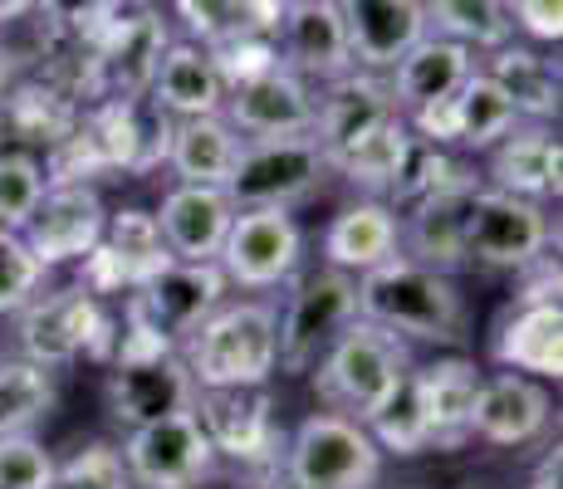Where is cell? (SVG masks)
I'll list each match as a JSON object with an SVG mask.
<instances>
[{
	"mask_svg": "<svg viewBox=\"0 0 563 489\" xmlns=\"http://www.w3.org/2000/svg\"><path fill=\"white\" fill-rule=\"evenodd\" d=\"M167 25L147 5H113L84 40V93L89 98H147L167 54Z\"/></svg>",
	"mask_w": 563,
	"mask_h": 489,
	"instance_id": "4",
	"label": "cell"
},
{
	"mask_svg": "<svg viewBox=\"0 0 563 489\" xmlns=\"http://www.w3.org/2000/svg\"><path fill=\"white\" fill-rule=\"evenodd\" d=\"M0 118H5V127L20 143L54 147L59 137L74 133L79 108H74V98L64 89H54V84H20L15 93H0Z\"/></svg>",
	"mask_w": 563,
	"mask_h": 489,
	"instance_id": "33",
	"label": "cell"
},
{
	"mask_svg": "<svg viewBox=\"0 0 563 489\" xmlns=\"http://www.w3.org/2000/svg\"><path fill=\"white\" fill-rule=\"evenodd\" d=\"M279 313L269 303H231L216 309L211 319L181 343L191 382L201 391L216 387H265L269 373L279 367Z\"/></svg>",
	"mask_w": 563,
	"mask_h": 489,
	"instance_id": "2",
	"label": "cell"
},
{
	"mask_svg": "<svg viewBox=\"0 0 563 489\" xmlns=\"http://www.w3.org/2000/svg\"><path fill=\"white\" fill-rule=\"evenodd\" d=\"M397 249H402V225H397L393 205H383V201L349 205L323 231V259H329V269H343L353 279L387 265V259H397Z\"/></svg>",
	"mask_w": 563,
	"mask_h": 489,
	"instance_id": "24",
	"label": "cell"
},
{
	"mask_svg": "<svg viewBox=\"0 0 563 489\" xmlns=\"http://www.w3.org/2000/svg\"><path fill=\"white\" fill-rule=\"evenodd\" d=\"M549 245V215L539 201L481 187L465 215V259L490 269H529Z\"/></svg>",
	"mask_w": 563,
	"mask_h": 489,
	"instance_id": "12",
	"label": "cell"
},
{
	"mask_svg": "<svg viewBox=\"0 0 563 489\" xmlns=\"http://www.w3.org/2000/svg\"><path fill=\"white\" fill-rule=\"evenodd\" d=\"M495 363L505 373H529V377H554L563 373V309L559 299L519 303V313L500 323L495 333Z\"/></svg>",
	"mask_w": 563,
	"mask_h": 489,
	"instance_id": "27",
	"label": "cell"
},
{
	"mask_svg": "<svg viewBox=\"0 0 563 489\" xmlns=\"http://www.w3.org/2000/svg\"><path fill=\"white\" fill-rule=\"evenodd\" d=\"M407 143H411L407 118H393V123H383L377 133H367L363 143H353L349 152H339L329 167H339L353 187L387 191V187H393V177H397V167H402Z\"/></svg>",
	"mask_w": 563,
	"mask_h": 489,
	"instance_id": "38",
	"label": "cell"
},
{
	"mask_svg": "<svg viewBox=\"0 0 563 489\" xmlns=\"http://www.w3.org/2000/svg\"><path fill=\"white\" fill-rule=\"evenodd\" d=\"M279 64L299 79H323L339 84L343 74H353L349 35H343L339 0H289L275 30Z\"/></svg>",
	"mask_w": 563,
	"mask_h": 489,
	"instance_id": "16",
	"label": "cell"
},
{
	"mask_svg": "<svg viewBox=\"0 0 563 489\" xmlns=\"http://www.w3.org/2000/svg\"><path fill=\"white\" fill-rule=\"evenodd\" d=\"M45 187V167L30 152H0V231H20Z\"/></svg>",
	"mask_w": 563,
	"mask_h": 489,
	"instance_id": "40",
	"label": "cell"
},
{
	"mask_svg": "<svg viewBox=\"0 0 563 489\" xmlns=\"http://www.w3.org/2000/svg\"><path fill=\"white\" fill-rule=\"evenodd\" d=\"M559 162H563L559 137L549 133L544 123L519 127V133H505L500 143H495V157H490L495 191L525 196V201L559 196Z\"/></svg>",
	"mask_w": 563,
	"mask_h": 489,
	"instance_id": "29",
	"label": "cell"
},
{
	"mask_svg": "<svg viewBox=\"0 0 563 489\" xmlns=\"http://www.w3.org/2000/svg\"><path fill=\"white\" fill-rule=\"evenodd\" d=\"M393 118H402V108H397L387 84L367 79V74H343L329 89V98L313 103V137H319L323 157L333 162L339 152L363 143L367 133H377V127L393 123Z\"/></svg>",
	"mask_w": 563,
	"mask_h": 489,
	"instance_id": "21",
	"label": "cell"
},
{
	"mask_svg": "<svg viewBox=\"0 0 563 489\" xmlns=\"http://www.w3.org/2000/svg\"><path fill=\"white\" fill-rule=\"evenodd\" d=\"M475 191H481V181H475L471 171H461L446 187L411 201V225L402 235L411 255H402V259H417V265L441 269V275L465 265V215H471Z\"/></svg>",
	"mask_w": 563,
	"mask_h": 489,
	"instance_id": "19",
	"label": "cell"
},
{
	"mask_svg": "<svg viewBox=\"0 0 563 489\" xmlns=\"http://www.w3.org/2000/svg\"><path fill=\"white\" fill-rule=\"evenodd\" d=\"M235 221V205L221 187H172L162 196L157 231L167 241L172 259H216L225 245V231Z\"/></svg>",
	"mask_w": 563,
	"mask_h": 489,
	"instance_id": "22",
	"label": "cell"
},
{
	"mask_svg": "<svg viewBox=\"0 0 563 489\" xmlns=\"http://www.w3.org/2000/svg\"><path fill=\"white\" fill-rule=\"evenodd\" d=\"M113 5L118 0H35V10H45L54 35H69V40H89Z\"/></svg>",
	"mask_w": 563,
	"mask_h": 489,
	"instance_id": "45",
	"label": "cell"
},
{
	"mask_svg": "<svg viewBox=\"0 0 563 489\" xmlns=\"http://www.w3.org/2000/svg\"><path fill=\"white\" fill-rule=\"evenodd\" d=\"M225 275L216 259H167L157 275H147L128 299V323L153 333L157 343L181 347L191 333L221 309Z\"/></svg>",
	"mask_w": 563,
	"mask_h": 489,
	"instance_id": "6",
	"label": "cell"
},
{
	"mask_svg": "<svg viewBox=\"0 0 563 489\" xmlns=\"http://www.w3.org/2000/svg\"><path fill=\"white\" fill-rule=\"evenodd\" d=\"M221 118L255 137H299V133H313V93L299 74H289L285 64L269 74H260L251 84H235L225 89V103H221Z\"/></svg>",
	"mask_w": 563,
	"mask_h": 489,
	"instance_id": "17",
	"label": "cell"
},
{
	"mask_svg": "<svg viewBox=\"0 0 563 489\" xmlns=\"http://www.w3.org/2000/svg\"><path fill=\"white\" fill-rule=\"evenodd\" d=\"M10 79H15V54H10L5 45H0V93L10 89Z\"/></svg>",
	"mask_w": 563,
	"mask_h": 489,
	"instance_id": "49",
	"label": "cell"
},
{
	"mask_svg": "<svg viewBox=\"0 0 563 489\" xmlns=\"http://www.w3.org/2000/svg\"><path fill=\"white\" fill-rule=\"evenodd\" d=\"M108 211L99 201V191L89 181H59V187H45L40 205L30 211V221L20 225V241L30 245V255L40 265H69V259H84L93 245L103 241Z\"/></svg>",
	"mask_w": 563,
	"mask_h": 489,
	"instance_id": "15",
	"label": "cell"
},
{
	"mask_svg": "<svg viewBox=\"0 0 563 489\" xmlns=\"http://www.w3.org/2000/svg\"><path fill=\"white\" fill-rule=\"evenodd\" d=\"M485 74L505 89V98L515 103L519 118L544 123V118L559 113V64L544 59V54L519 49V45H500Z\"/></svg>",
	"mask_w": 563,
	"mask_h": 489,
	"instance_id": "32",
	"label": "cell"
},
{
	"mask_svg": "<svg viewBox=\"0 0 563 489\" xmlns=\"http://www.w3.org/2000/svg\"><path fill=\"white\" fill-rule=\"evenodd\" d=\"M113 343L118 333L99 293L84 285L54 289L20 309V347H25V363L35 367H64L74 357H113Z\"/></svg>",
	"mask_w": 563,
	"mask_h": 489,
	"instance_id": "8",
	"label": "cell"
},
{
	"mask_svg": "<svg viewBox=\"0 0 563 489\" xmlns=\"http://www.w3.org/2000/svg\"><path fill=\"white\" fill-rule=\"evenodd\" d=\"M30 10H35V0H0V25H10V20H25Z\"/></svg>",
	"mask_w": 563,
	"mask_h": 489,
	"instance_id": "48",
	"label": "cell"
},
{
	"mask_svg": "<svg viewBox=\"0 0 563 489\" xmlns=\"http://www.w3.org/2000/svg\"><path fill=\"white\" fill-rule=\"evenodd\" d=\"M197 401V382H191L187 363L177 357V347L157 343L153 333L133 329L118 333L113 343V373H108V407L123 426H153L162 416L191 411Z\"/></svg>",
	"mask_w": 563,
	"mask_h": 489,
	"instance_id": "3",
	"label": "cell"
},
{
	"mask_svg": "<svg viewBox=\"0 0 563 489\" xmlns=\"http://www.w3.org/2000/svg\"><path fill=\"white\" fill-rule=\"evenodd\" d=\"M549 411H554L549 407V391L539 382H529L525 373L485 377L481 397H475L471 436H481L490 445H529L549 426Z\"/></svg>",
	"mask_w": 563,
	"mask_h": 489,
	"instance_id": "23",
	"label": "cell"
},
{
	"mask_svg": "<svg viewBox=\"0 0 563 489\" xmlns=\"http://www.w3.org/2000/svg\"><path fill=\"white\" fill-rule=\"evenodd\" d=\"M559 470H563V455H559V445H554V451H549L544 460H539L534 485H529V489H559Z\"/></svg>",
	"mask_w": 563,
	"mask_h": 489,
	"instance_id": "47",
	"label": "cell"
},
{
	"mask_svg": "<svg viewBox=\"0 0 563 489\" xmlns=\"http://www.w3.org/2000/svg\"><path fill=\"white\" fill-rule=\"evenodd\" d=\"M427 25H437L441 40H456V45H465V49L510 45V15H505V0H431Z\"/></svg>",
	"mask_w": 563,
	"mask_h": 489,
	"instance_id": "37",
	"label": "cell"
},
{
	"mask_svg": "<svg viewBox=\"0 0 563 489\" xmlns=\"http://www.w3.org/2000/svg\"><path fill=\"white\" fill-rule=\"evenodd\" d=\"M269 397L260 387H216L191 401V416L201 421L211 451H225L235 460H265L275 445V416Z\"/></svg>",
	"mask_w": 563,
	"mask_h": 489,
	"instance_id": "20",
	"label": "cell"
},
{
	"mask_svg": "<svg viewBox=\"0 0 563 489\" xmlns=\"http://www.w3.org/2000/svg\"><path fill=\"white\" fill-rule=\"evenodd\" d=\"M128 465H123V451L113 445H89L79 451L64 470H54V489H128Z\"/></svg>",
	"mask_w": 563,
	"mask_h": 489,
	"instance_id": "43",
	"label": "cell"
},
{
	"mask_svg": "<svg viewBox=\"0 0 563 489\" xmlns=\"http://www.w3.org/2000/svg\"><path fill=\"white\" fill-rule=\"evenodd\" d=\"M299 255H305V235L295 215L285 205H255V211H235L216 265L245 289H275L299 269Z\"/></svg>",
	"mask_w": 563,
	"mask_h": 489,
	"instance_id": "11",
	"label": "cell"
},
{
	"mask_svg": "<svg viewBox=\"0 0 563 489\" xmlns=\"http://www.w3.org/2000/svg\"><path fill=\"white\" fill-rule=\"evenodd\" d=\"M211 460H216V451L191 411L162 416L153 426H137L123 445L128 480L143 489H191L211 475Z\"/></svg>",
	"mask_w": 563,
	"mask_h": 489,
	"instance_id": "14",
	"label": "cell"
},
{
	"mask_svg": "<svg viewBox=\"0 0 563 489\" xmlns=\"http://www.w3.org/2000/svg\"><path fill=\"white\" fill-rule=\"evenodd\" d=\"M54 407L49 367L35 363H0V436H25Z\"/></svg>",
	"mask_w": 563,
	"mask_h": 489,
	"instance_id": "39",
	"label": "cell"
},
{
	"mask_svg": "<svg viewBox=\"0 0 563 489\" xmlns=\"http://www.w3.org/2000/svg\"><path fill=\"white\" fill-rule=\"evenodd\" d=\"M235 157H241V133L225 123L221 113L216 118H181L172 127V147L167 162L187 187H221L231 181Z\"/></svg>",
	"mask_w": 563,
	"mask_h": 489,
	"instance_id": "30",
	"label": "cell"
},
{
	"mask_svg": "<svg viewBox=\"0 0 563 489\" xmlns=\"http://www.w3.org/2000/svg\"><path fill=\"white\" fill-rule=\"evenodd\" d=\"M172 127L177 118L162 113L153 98H103L93 113H79V133L99 152L103 171H153L167 162Z\"/></svg>",
	"mask_w": 563,
	"mask_h": 489,
	"instance_id": "13",
	"label": "cell"
},
{
	"mask_svg": "<svg viewBox=\"0 0 563 489\" xmlns=\"http://www.w3.org/2000/svg\"><path fill=\"white\" fill-rule=\"evenodd\" d=\"M363 431L373 436L377 451H393V455L427 451V445H431V426H427V407H421L417 373L397 377V387L373 407V416L363 421Z\"/></svg>",
	"mask_w": 563,
	"mask_h": 489,
	"instance_id": "36",
	"label": "cell"
},
{
	"mask_svg": "<svg viewBox=\"0 0 563 489\" xmlns=\"http://www.w3.org/2000/svg\"><path fill=\"white\" fill-rule=\"evenodd\" d=\"M481 367L465 357H441V363L421 367L417 387H421V407H427V426L431 445L456 451L471 441V421H475V397H481Z\"/></svg>",
	"mask_w": 563,
	"mask_h": 489,
	"instance_id": "26",
	"label": "cell"
},
{
	"mask_svg": "<svg viewBox=\"0 0 563 489\" xmlns=\"http://www.w3.org/2000/svg\"><path fill=\"white\" fill-rule=\"evenodd\" d=\"M505 15H515L510 25H519L539 45H559L563 35V0H505Z\"/></svg>",
	"mask_w": 563,
	"mask_h": 489,
	"instance_id": "46",
	"label": "cell"
},
{
	"mask_svg": "<svg viewBox=\"0 0 563 489\" xmlns=\"http://www.w3.org/2000/svg\"><path fill=\"white\" fill-rule=\"evenodd\" d=\"M172 5L191 40H201V49H216L231 40L275 35L289 0H172Z\"/></svg>",
	"mask_w": 563,
	"mask_h": 489,
	"instance_id": "31",
	"label": "cell"
},
{
	"mask_svg": "<svg viewBox=\"0 0 563 489\" xmlns=\"http://www.w3.org/2000/svg\"><path fill=\"white\" fill-rule=\"evenodd\" d=\"M353 69H397V59L431 35L427 0H339Z\"/></svg>",
	"mask_w": 563,
	"mask_h": 489,
	"instance_id": "18",
	"label": "cell"
},
{
	"mask_svg": "<svg viewBox=\"0 0 563 489\" xmlns=\"http://www.w3.org/2000/svg\"><path fill=\"white\" fill-rule=\"evenodd\" d=\"M358 319L421 343L465 338V303H461V289L451 285V275L402 255L358 275Z\"/></svg>",
	"mask_w": 563,
	"mask_h": 489,
	"instance_id": "1",
	"label": "cell"
},
{
	"mask_svg": "<svg viewBox=\"0 0 563 489\" xmlns=\"http://www.w3.org/2000/svg\"><path fill=\"white\" fill-rule=\"evenodd\" d=\"M323 171H329V157H323L313 133L255 137V143H241L225 196H231L235 211H255V205H285L289 211V201L319 187Z\"/></svg>",
	"mask_w": 563,
	"mask_h": 489,
	"instance_id": "10",
	"label": "cell"
},
{
	"mask_svg": "<svg viewBox=\"0 0 563 489\" xmlns=\"http://www.w3.org/2000/svg\"><path fill=\"white\" fill-rule=\"evenodd\" d=\"M358 323V279L343 269H313L289 293V309L279 319L275 347L285 373H313L343 333Z\"/></svg>",
	"mask_w": 563,
	"mask_h": 489,
	"instance_id": "9",
	"label": "cell"
},
{
	"mask_svg": "<svg viewBox=\"0 0 563 489\" xmlns=\"http://www.w3.org/2000/svg\"><path fill=\"white\" fill-rule=\"evenodd\" d=\"M147 98L162 108L167 118H216L225 103V84L211 64V49L201 45H167L162 54L157 74H153V89Z\"/></svg>",
	"mask_w": 563,
	"mask_h": 489,
	"instance_id": "28",
	"label": "cell"
},
{
	"mask_svg": "<svg viewBox=\"0 0 563 489\" xmlns=\"http://www.w3.org/2000/svg\"><path fill=\"white\" fill-rule=\"evenodd\" d=\"M475 74V59L471 49L456 45V40H441V35H427L421 45H411L393 69V98L402 113H417V108H431V103H446L456 98V89Z\"/></svg>",
	"mask_w": 563,
	"mask_h": 489,
	"instance_id": "25",
	"label": "cell"
},
{
	"mask_svg": "<svg viewBox=\"0 0 563 489\" xmlns=\"http://www.w3.org/2000/svg\"><path fill=\"white\" fill-rule=\"evenodd\" d=\"M407 373V347L397 333L377 329V323H353L329 353L313 367V387L329 401L333 416L363 421L373 416V407L397 387V377Z\"/></svg>",
	"mask_w": 563,
	"mask_h": 489,
	"instance_id": "5",
	"label": "cell"
},
{
	"mask_svg": "<svg viewBox=\"0 0 563 489\" xmlns=\"http://www.w3.org/2000/svg\"><path fill=\"white\" fill-rule=\"evenodd\" d=\"M211 64H216V74H221L225 89H235V84H251V79H260V74L279 69V45H275V35L231 40V45L211 49Z\"/></svg>",
	"mask_w": 563,
	"mask_h": 489,
	"instance_id": "44",
	"label": "cell"
},
{
	"mask_svg": "<svg viewBox=\"0 0 563 489\" xmlns=\"http://www.w3.org/2000/svg\"><path fill=\"white\" fill-rule=\"evenodd\" d=\"M49 451L30 436H0V489H54Z\"/></svg>",
	"mask_w": 563,
	"mask_h": 489,
	"instance_id": "42",
	"label": "cell"
},
{
	"mask_svg": "<svg viewBox=\"0 0 563 489\" xmlns=\"http://www.w3.org/2000/svg\"><path fill=\"white\" fill-rule=\"evenodd\" d=\"M103 249H108V259H113V269H118V279H123L128 293L143 285L147 275H157V269L172 259V249H167V241H162L153 211H118V215H108Z\"/></svg>",
	"mask_w": 563,
	"mask_h": 489,
	"instance_id": "35",
	"label": "cell"
},
{
	"mask_svg": "<svg viewBox=\"0 0 563 489\" xmlns=\"http://www.w3.org/2000/svg\"><path fill=\"white\" fill-rule=\"evenodd\" d=\"M451 123H456V147L481 152V147H495L505 133H515L519 113L510 98H505L500 84L485 69H475L456 89V98H451Z\"/></svg>",
	"mask_w": 563,
	"mask_h": 489,
	"instance_id": "34",
	"label": "cell"
},
{
	"mask_svg": "<svg viewBox=\"0 0 563 489\" xmlns=\"http://www.w3.org/2000/svg\"><path fill=\"white\" fill-rule=\"evenodd\" d=\"M40 279H45V265L30 255V245L15 231H0V313L25 309L35 299Z\"/></svg>",
	"mask_w": 563,
	"mask_h": 489,
	"instance_id": "41",
	"label": "cell"
},
{
	"mask_svg": "<svg viewBox=\"0 0 563 489\" xmlns=\"http://www.w3.org/2000/svg\"><path fill=\"white\" fill-rule=\"evenodd\" d=\"M383 475V451L349 416H309L299 421L295 441L285 451L289 489H373Z\"/></svg>",
	"mask_w": 563,
	"mask_h": 489,
	"instance_id": "7",
	"label": "cell"
}]
</instances>
